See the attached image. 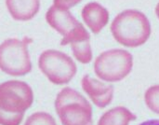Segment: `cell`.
Listing matches in <instances>:
<instances>
[{"mask_svg":"<svg viewBox=\"0 0 159 125\" xmlns=\"http://www.w3.org/2000/svg\"><path fill=\"white\" fill-rule=\"evenodd\" d=\"M34 102L30 85L21 80L0 84V125H20Z\"/></svg>","mask_w":159,"mask_h":125,"instance_id":"1","label":"cell"},{"mask_svg":"<svg viewBox=\"0 0 159 125\" xmlns=\"http://www.w3.org/2000/svg\"><path fill=\"white\" fill-rule=\"evenodd\" d=\"M114 38L121 45L137 48L143 45L151 36V23L140 10L127 9L119 13L111 24Z\"/></svg>","mask_w":159,"mask_h":125,"instance_id":"2","label":"cell"},{"mask_svg":"<svg viewBox=\"0 0 159 125\" xmlns=\"http://www.w3.org/2000/svg\"><path fill=\"white\" fill-rule=\"evenodd\" d=\"M55 109L61 125H93L91 105L70 87L63 88L57 94Z\"/></svg>","mask_w":159,"mask_h":125,"instance_id":"3","label":"cell"},{"mask_svg":"<svg viewBox=\"0 0 159 125\" xmlns=\"http://www.w3.org/2000/svg\"><path fill=\"white\" fill-rule=\"evenodd\" d=\"M33 39L7 38L0 44V70L12 77H21L32 71L28 45Z\"/></svg>","mask_w":159,"mask_h":125,"instance_id":"4","label":"cell"},{"mask_svg":"<svg viewBox=\"0 0 159 125\" xmlns=\"http://www.w3.org/2000/svg\"><path fill=\"white\" fill-rule=\"evenodd\" d=\"M133 57L125 50L115 49L102 52L95 60L94 72L98 78L107 82H117L131 72Z\"/></svg>","mask_w":159,"mask_h":125,"instance_id":"5","label":"cell"},{"mask_svg":"<svg viewBox=\"0 0 159 125\" xmlns=\"http://www.w3.org/2000/svg\"><path fill=\"white\" fill-rule=\"evenodd\" d=\"M38 67L55 85L69 83L77 72L74 60L66 53L57 50H44L38 58Z\"/></svg>","mask_w":159,"mask_h":125,"instance_id":"6","label":"cell"},{"mask_svg":"<svg viewBox=\"0 0 159 125\" xmlns=\"http://www.w3.org/2000/svg\"><path fill=\"white\" fill-rule=\"evenodd\" d=\"M46 21L51 28L62 35L61 46L90 39L89 33L70 10L51 6L46 13Z\"/></svg>","mask_w":159,"mask_h":125,"instance_id":"7","label":"cell"},{"mask_svg":"<svg viewBox=\"0 0 159 125\" xmlns=\"http://www.w3.org/2000/svg\"><path fill=\"white\" fill-rule=\"evenodd\" d=\"M81 86L83 91L98 108H104L111 104L114 97V87L112 85L95 79L89 75H85L81 79Z\"/></svg>","mask_w":159,"mask_h":125,"instance_id":"8","label":"cell"},{"mask_svg":"<svg viewBox=\"0 0 159 125\" xmlns=\"http://www.w3.org/2000/svg\"><path fill=\"white\" fill-rule=\"evenodd\" d=\"M84 22L94 34H99L109 22V12L98 2H89L81 11Z\"/></svg>","mask_w":159,"mask_h":125,"instance_id":"9","label":"cell"},{"mask_svg":"<svg viewBox=\"0 0 159 125\" xmlns=\"http://www.w3.org/2000/svg\"><path fill=\"white\" fill-rule=\"evenodd\" d=\"M12 19L19 22L32 20L40 9V0H5Z\"/></svg>","mask_w":159,"mask_h":125,"instance_id":"10","label":"cell"},{"mask_svg":"<svg viewBox=\"0 0 159 125\" xmlns=\"http://www.w3.org/2000/svg\"><path fill=\"white\" fill-rule=\"evenodd\" d=\"M136 120L130 110L124 107H116L106 111L99 120L98 125H129Z\"/></svg>","mask_w":159,"mask_h":125,"instance_id":"11","label":"cell"},{"mask_svg":"<svg viewBox=\"0 0 159 125\" xmlns=\"http://www.w3.org/2000/svg\"><path fill=\"white\" fill-rule=\"evenodd\" d=\"M71 49L75 59L84 65H87L92 60V50L90 46V39L81 40L71 44Z\"/></svg>","mask_w":159,"mask_h":125,"instance_id":"12","label":"cell"},{"mask_svg":"<svg viewBox=\"0 0 159 125\" xmlns=\"http://www.w3.org/2000/svg\"><path fill=\"white\" fill-rule=\"evenodd\" d=\"M144 101L151 111L159 115V85H154L147 89L144 94Z\"/></svg>","mask_w":159,"mask_h":125,"instance_id":"13","label":"cell"},{"mask_svg":"<svg viewBox=\"0 0 159 125\" xmlns=\"http://www.w3.org/2000/svg\"><path fill=\"white\" fill-rule=\"evenodd\" d=\"M24 125H57L54 118L43 111L33 113L25 122Z\"/></svg>","mask_w":159,"mask_h":125,"instance_id":"14","label":"cell"},{"mask_svg":"<svg viewBox=\"0 0 159 125\" xmlns=\"http://www.w3.org/2000/svg\"><path fill=\"white\" fill-rule=\"evenodd\" d=\"M82 0H53V6L61 9L69 10L71 7L78 5Z\"/></svg>","mask_w":159,"mask_h":125,"instance_id":"15","label":"cell"},{"mask_svg":"<svg viewBox=\"0 0 159 125\" xmlns=\"http://www.w3.org/2000/svg\"><path fill=\"white\" fill-rule=\"evenodd\" d=\"M139 125H159V120H150V121H146L142 123Z\"/></svg>","mask_w":159,"mask_h":125,"instance_id":"16","label":"cell"},{"mask_svg":"<svg viewBox=\"0 0 159 125\" xmlns=\"http://www.w3.org/2000/svg\"><path fill=\"white\" fill-rule=\"evenodd\" d=\"M156 14H157V18L159 19V2L158 4L157 5V7H156Z\"/></svg>","mask_w":159,"mask_h":125,"instance_id":"17","label":"cell"}]
</instances>
